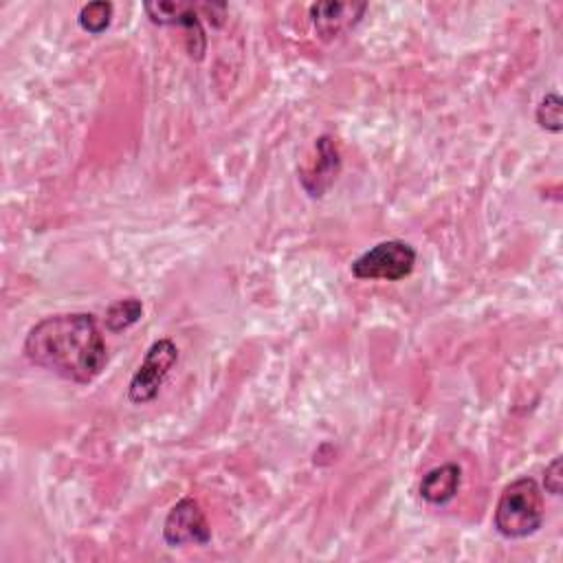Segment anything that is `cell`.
<instances>
[{
	"label": "cell",
	"instance_id": "1",
	"mask_svg": "<svg viewBox=\"0 0 563 563\" xmlns=\"http://www.w3.org/2000/svg\"><path fill=\"white\" fill-rule=\"evenodd\" d=\"M24 356L70 383H92L108 363V347L101 328L90 312H59L40 319L29 328Z\"/></svg>",
	"mask_w": 563,
	"mask_h": 563
},
{
	"label": "cell",
	"instance_id": "2",
	"mask_svg": "<svg viewBox=\"0 0 563 563\" xmlns=\"http://www.w3.org/2000/svg\"><path fill=\"white\" fill-rule=\"evenodd\" d=\"M545 504L539 484L532 477H517L504 486L495 512L493 528L504 539H526L543 526Z\"/></svg>",
	"mask_w": 563,
	"mask_h": 563
},
{
	"label": "cell",
	"instance_id": "3",
	"mask_svg": "<svg viewBox=\"0 0 563 563\" xmlns=\"http://www.w3.org/2000/svg\"><path fill=\"white\" fill-rule=\"evenodd\" d=\"M418 253L405 240H383L363 251L352 264L350 273L356 279L369 282H400L413 273Z\"/></svg>",
	"mask_w": 563,
	"mask_h": 563
},
{
	"label": "cell",
	"instance_id": "4",
	"mask_svg": "<svg viewBox=\"0 0 563 563\" xmlns=\"http://www.w3.org/2000/svg\"><path fill=\"white\" fill-rule=\"evenodd\" d=\"M176 363H178L176 343L172 339H156L147 347L141 365L136 367V372L128 383V400L132 405L152 402L158 396L161 387L165 385Z\"/></svg>",
	"mask_w": 563,
	"mask_h": 563
},
{
	"label": "cell",
	"instance_id": "5",
	"mask_svg": "<svg viewBox=\"0 0 563 563\" xmlns=\"http://www.w3.org/2000/svg\"><path fill=\"white\" fill-rule=\"evenodd\" d=\"M150 22L158 26H180L185 29V46L191 59L200 62L207 51V35L200 22V4L183 0H152L143 4Z\"/></svg>",
	"mask_w": 563,
	"mask_h": 563
},
{
	"label": "cell",
	"instance_id": "6",
	"mask_svg": "<svg viewBox=\"0 0 563 563\" xmlns=\"http://www.w3.org/2000/svg\"><path fill=\"white\" fill-rule=\"evenodd\" d=\"M163 541L169 548L207 545L211 541L209 521L194 497H183L169 508L163 521Z\"/></svg>",
	"mask_w": 563,
	"mask_h": 563
},
{
	"label": "cell",
	"instance_id": "7",
	"mask_svg": "<svg viewBox=\"0 0 563 563\" xmlns=\"http://www.w3.org/2000/svg\"><path fill=\"white\" fill-rule=\"evenodd\" d=\"M341 172V154L330 134H321L314 141L312 158L299 167V183L310 198H321L334 185Z\"/></svg>",
	"mask_w": 563,
	"mask_h": 563
},
{
	"label": "cell",
	"instance_id": "8",
	"mask_svg": "<svg viewBox=\"0 0 563 563\" xmlns=\"http://www.w3.org/2000/svg\"><path fill=\"white\" fill-rule=\"evenodd\" d=\"M367 2L354 0H328L310 4V22L319 40L332 42L350 33L365 15Z\"/></svg>",
	"mask_w": 563,
	"mask_h": 563
},
{
	"label": "cell",
	"instance_id": "9",
	"mask_svg": "<svg viewBox=\"0 0 563 563\" xmlns=\"http://www.w3.org/2000/svg\"><path fill=\"white\" fill-rule=\"evenodd\" d=\"M462 484V466L455 462L440 464L424 473L420 482V497L431 506H446L455 499Z\"/></svg>",
	"mask_w": 563,
	"mask_h": 563
},
{
	"label": "cell",
	"instance_id": "10",
	"mask_svg": "<svg viewBox=\"0 0 563 563\" xmlns=\"http://www.w3.org/2000/svg\"><path fill=\"white\" fill-rule=\"evenodd\" d=\"M141 317H143V303H141V299H136V297H125V299H119V301H114V303L108 306L106 317H103V323H106V330H108V332L119 334V332L132 328Z\"/></svg>",
	"mask_w": 563,
	"mask_h": 563
},
{
	"label": "cell",
	"instance_id": "11",
	"mask_svg": "<svg viewBox=\"0 0 563 563\" xmlns=\"http://www.w3.org/2000/svg\"><path fill=\"white\" fill-rule=\"evenodd\" d=\"M112 13H114L112 2H106V0L86 2L77 13V24L81 31L90 35H101L110 26Z\"/></svg>",
	"mask_w": 563,
	"mask_h": 563
},
{
	"label": "cell",
	"instance_id": "12",
	"mask_svg": "<svg viewBox=\"0 0 563 563\" xmlns=\"http://www.w3.org/2000/svg\"><path fill=\"white\" fill-rule=\"evenodd\" d=\"M563 101H561V95L556 90H550L541 97V101L537 103V110H534V121L541 130L545 132H552V134H559L563 130Z\"/></svg>",
	"mask_w": 563,
	"mask_h": 563
},
{
	"label": "cell",
	"instance_id": "13",
	"mask_svg": "<svg viewBox=\"0 0 563 563\" xmlns=\"http://www.w3.org/2000/svg\"><path fill=\"white\" fill-rule=\"evenodd\" d=\"M543 488H545V493H550L554 497H559L563 490V460L559 455L552 457V462L545 466Z\"/></svg>",
	"mask_w": 563,
	"mask_h": 563
}]
</instances>
